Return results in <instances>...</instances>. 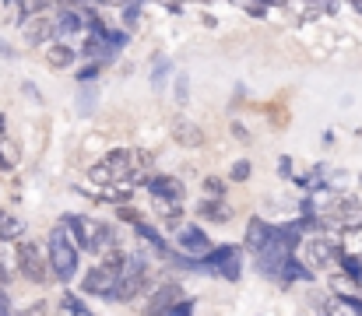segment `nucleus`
I'll list each match as a JSON object with an SVG mask.
<instances>
[{
	"label": "nucleus",
	"mask_w": 362,
	"mask_h": 316,
	"mask_svg": "<svg viewBox=\"0 0 362 316\" xmlns=\"http://www.w3.org/2000/svg\"><path fill=\"white\" fill-rule=\"evenodd\" d=\"M341 246L334 239H306V260L310 267H331L334 260H341Z\"/></svg>",
	"instance_id": "5"
},
{
	"label": "nucleus",
	"mask_w": 362,
	"mask_h": 316,
	"mask_svg": "<svg viewBox=\"0 0 362 316\" xmlns=\"http://www.w3.org/2000/svg\"><path fill=\"white\" fill-rule=\"evenodd\" d=\"M21 92H25L28 99H35V103H42V95H39V88H35L32 81H25V85H21Z\"/></svg>",
	"instance_id": "31"
},
{
	"label": "nucleus",
	"mask_w": 362,
	"mask_h": 316,
	"mask_svg": "<svg viewBox=\"0 0 362 316\" xmlns=\"http://www.w3.org/2000/svg\"><path fill=\"white\" fill-rule=\"evenodd\" d=\"M18 267H21V274L28 278V281H35V285H42L46 278H49V264L42 260V253H39V246L35 242H28V239H18Z\"/></svg>",
	"instance_id": "2"
},
{
	"label": "nucleus",
	"mask_w": 362,
	"mask_h": 316,
	"mask_svg": "<svg viewBox=\"0 0 362 316\" xmlns=\"http://www.w3.org/2000/svg\"><path fill=\"white\" fill-rule=\"evenodd\" d=\"M88 180H92L95 187H113V183H117V180H113V169H110V162H106V158H103L99 165H92V169H88Z\"/></svg>",
	"instance_id": "19"
},
{
	"label": "nucleus",
	"mask_w": 362,
	"mask_h": 316,
	"mask_svg": "<svg viewBox=\"0 0 362 316\" xmlns=\"http://www.w3.org/2000/svg\"><path fill=\"white\" fill-rule=\"evenodd\" d=\"M117 246V232H113V225H106V221H92V250L95 253H106V250H113Z\"/></svg>",
	"instance_id": "15"
},
{
	"label": "nucleus",
	"mask_w": 362,
	"mask_h": 316,
	"mask_svg": "<svg viewBox=\"0 0 362 316\" xmlns=\"http://www.w3.org/2000/svg\"><path fill=\"white\" fill-rule=\"evenodd\" d=\"M60 310H64V313H74V316H85V313H88L85 299H81V295H71V292H64V299H60Z\"/></svg>",
	"instance_id": "21"
},
{
	"label": "nucleus",
	"mask_w": 362,
	"mask_h": 316,
	"mask_svg": "<svg viewBox=\"0 0 362 316\" xmlns=\"http://www.w3.org/2000/svg\"><path fill=\"white\" fill-rule=\"evenodd\" d=\"M352 4H356V7H359V11H362V0H352Z\"/></svg>",
	"instance_id": "37"
},
{
	"label": "nucleus",
	"mask_w": 362,
	"mask_h": 316,
	"mask_svg": "<svg viewBox=\"0 0 362 316\" xmlns=\"http://www.w3.org/2000/svg\"><path fill=\"white\" fill-rule=\"evenodd\" d=\"M117 281H120V271H113L110 264L92 267V271L85 274V295H103V299H110V292L117 288Z\"/></svg>",
	"instance_id": "3"
},
{
	"label": "nucleus",
	"mask_w": 362,
	"mask_h": 316,
	"mask_svg": "<svg viewBox=\"0 0 362 316\" xmlns=\"http://www.w3.org/2000/svg\"><path fill=\"white\" fill-rule=\"evenodd\" d=\"M71 239L78 242V250H92V218H81V214H67L64 218Z\"/></svg>",
	"instance_id": "11"
},
{
	"label": "nucleus",
	"mask_w": 362,
	"mask_h": 316,
	"mask_svg": "<svg viewBox=\"0 0 362 316\" xmlns=\"http://www.w3.org/2000/svg\"><path fill=\"white\" fill-rule=\"evenodd\" d=\"M359 180H362V176H359Z\"/></svg>",
	"instance_id": "38"
},
{
	"label": "nucleus",
	"mask_w": 362,
	"mask_h": 316,
	"mask_svg": "<svg viewBox=\"0 0 362 316\" xmlns=\"http://www.w3.org/2000/svg\"><path fill=\"white\" fill-rule=\"evenodd\" d=\"M46 64L57 67V71H64V67L74 64V49L64 46V42H49V46H46Z\"/></svg>",
	"instance_id": "17"
},
{
	"label": "nucleus",
	"mask_w": 362,
	"mask_h": 316,
	"mask_svg": "<svg viewBox=\"0 0 362 316\" xmlns=\"http://www.w3.org/2000/svg\"><path fill=\"white\" fill-rule=\"evenodd\" d=\"M278 172H281V176H292V158H288V155L278 162Z\"/></svg>",
	"instance_id": "33"
},
{
	"label": "nucleus",
	"mask_w": 362,
	"mask_h": 316,
	"mask_svg": "<svg viewBox=\"0 0 362 316\" xmlns=\"http://www.w3.org/2000/svg\"><path fill=\"white\" fill-rule=\"evenodd\" d=\"M123 18H127V28H134V25H137V7H127Z\"/></svg>",
	"instance_id": "32"
},
{
	"label": "nucleus",
	"mask_w": 362,
	"mask_h": 316,
	"mask_svg": "<svg viewBox=\"0 0 362 316\" xmlns=\"http://www.w3.org/2000/svg\"><path fill=\"white\" fill-rule=\"evenodd\" d=\"M144 187H148L155 197H162V201H183V183L173 180V176H148Z\"/></svg>",
	"instance_id": "10"
},
{
	"label": "nucleus",
	"mask_w": 362,
	"mask_h": 316,
	"mask_svg": "<svg viewBox=\"0 0 362 316\" xmlns=\"http://www.w3.org/2000/svg\"><path fill=\"white\" fill-rule=\"evenodd\" d=\"M341 267H345V274L352 278V281H359L362 285V260L359 257H349V253H341V260H338Z\"/></svg>",
	"instance_id": "23"
},
{
	"label": "nucleus",
	"mask_w": 362,
	"mask_h": 316,
	"mask_svg": "<svg viewBox=\"0 0 362 316\" xmlns=\"http://www.w3.org/2000/svg\"><path fill=\"white\" fill-rule=\"evenodd\" d=\"M88 109H95V88H92V92H88V88L81 92V103H78V112H88Z\"/></svg>",
	"instance_id": "27"
},
{
	"label": "nucleus",
	"mask_w": 362,
	"mask_h": 316,
	"mask_svg": "<svg viewBox=\"0 0 362 316\" xmlns=\"http://www.w3.org/2000/svg\"><path fill=\"white\" fill-rule=\"evenodd\" d=\"M246 246H250L253 253L274 250V246H278V228L267 225V221H260V218H253V221L246 225ZM278 250H281V246H278Z\"/></svg>",
	"instance_id": "4"
},
{
	"label": "nucleus",
	"mask_w": 362,
	"mask_h": 316,
	"mask_svg": "<svg viewBox=\"0 0 362 316\" xmlns=\"http://www.w3.org/2000/svg\"><path fill=\"white\" fill-rule=\"evenodd\" d=\"M176 246H180V253H190V257H208V253H211V239H208L204 228H197V225H187V228L180 232Z\"/></svg>",
	"instance_id": "6"
},
{
	"label": "nucleus",
	"mask_w": 362,
	"mask_h": 316,
	"mask_svg": "<svg viewBox=\"0 0 362 316\" xmlns=\"http://www.w3.org/2000/svg\"><path fill=\"white\" fill-rule=\"evenodd\" d=\"M190 310H194V303H190V299H180V303H176V306H173V310H169V316H187L190 313Z\"/></svg>",
	"instance_id": "30"
},
{
	"label": "nucleus",
	"mask_w": 362,
	"mask_h": 316,
	"mask_svg": "<svg viewBox=\"0 0 362 316\" xmlns=\"http://www.w3.org/2000/svg\"><path fill=\"white\" fill-rule=\"evenodd\" d=\"M134 228H137V235H141V239H144V242H148L155 253L169 257V246H165V239L158 235V228H155V225H148V221H141V218H137V221H134Z\"/></svg>",
	"instance_id": "18"
},
{
	"label": "nucleus",
	"mask_w": 362,
	"mask_h": 316,
	"mask_svg": "<svg viewBox=\"0 0 362 316\" xmlns=\"http://www.w3.org/2000/svg\"><path fill=\"white\" fill-rule=\"evenodd\" d=\"M331 211H334V221L345 225V228H359L362 225V204L356 197H334Z\"/></svg>",
	"instance_id": "7"
},
{
	"label": "nucleus",
	"mask_w": 362,
	"mask_h": 316,
	"mask_svg": "<svg viewBox=\"0 0 362 316\" xmlns=\"http://www.w3.org/2000/svg\"><path fill=\"white\" fill-rule=\"evenodd\" d=\"M173 95H176V103H187V99H190V78H187L183 71H176V81H173Z\"/></svg>",
	"instance_id": "24"
},
{
	"label": "nucleus",
	"mask_w": 362,
	"mask_h": 316,
	"mask_svg": "<svg viewBox=\"0 0 362 316\" xmlns=\"http://www.w3.org/2000/svg\"><path fill=\"white\" fill-rule=\"evenodd\" d=\"M7 310H11V299H7V295H4V288H0V313H7Z\"/></svg>",
	"instance_id": "35"
},
{
	"label": "nucleus",
	"mask_w": 362,
	"mask_h": 316,
	"mask_svg": "<svg viewBox=\"0 0 362 316\" xmlns=\"http://www.w3.org/2000/svg\"><path fill=\"white\" fill-rule=\"evenodd\" d=\"M49 267L64 285L74 281V274H78V242L67 239V225L53 228V235H49Z\"/></svg>",
	"instance_id": "1"
},
{
	"label": "nucleus",
	"mask_w": 362,
	"mask_h": 316,
	"mask_svg": "<svg viewBox=\"0 0 362 316\" xmlns=\"http://www.w3.org/2000/svg\"><path fill=\"white\" fill-rule=\"evenodd\" d=\"M173 141L183 144V148H201L204 144V130L194 123V119H173Z\"/></svg>",
	"instance_id": "8"
},
{
	"label": "nucleus",
	"mask_w": 362,
	"mask_h": 316,
	"mask_svg": "<svg viewBox=\"0 0 362 316\" xmlns=\"http://www.w3.org/2000/svg\"><path fill=\"white\" fill-rule=\"evenodd\" d=\"M204 194H208V197H222V194H226V183H222L218 176H208V180H204Z\"/></svg>",
	"instance_id": "26"
},
{
	"label": "nucleus",
	"mask_w": 362,
	"mask_h": 316,
	"mask_svg": "<svg viewBox=\"0 0 362 316\" xmlns=\"http://www.w3.org/2000/svg\"><path fill=\"white\" fill-rule=\"evenodd\" d=\"M233 134H236V137H240L243 144H246V141H250V134H246V130H243V123H233Z\"/></svg>",
	"instance_id": "34"
},
{
	"label": "nucleus",
	"mask_w": 362,
	"mask_h": 316,
	"mask_svg": "<svg viewBox=\"0 0 362 316\" xmlns=\"http://www.w3.org/2000/svg\"><path fill=\"white\" fill-rule=\"evenodd\" d=\"M57 35V18H46V14H35L32 21H25V39L35 46V42H49Z\"/></svg>",
	"instance_id": "9"
},
{
	"label": "nucleus",
	"mask_w": 362,
	"mask_h": 316,
	"mask_svg": "<svg viewBox=\"0 0 362 316\" xmlns=\"http://www.w3.org/2000/svg\"><path fill=\"white\" fill-rule=\"evenodd\" d=\"M165 74H169V60L165 57H155V71H151V85L162 88L165 85Z\"/></svg>",
	"instance_id": "25"
},
{
	"label": "nucleus",
	"mask_w": 362,
	"mask_h": 316,
	"mask_svg": "<svg viewBox=\"0 0 362 316\" xmlns=\"http://www.w3.org/2000/svg\"><path fill=\"white\" fill-rule=\"evenodd\" d=\"M21 232H25V221L21 218L0 214V239H21Z\"/></svg>",
	"instance_id": "20"
},
{
	"label": "nucleus",
	"mask_w": 362,
	"mask_h": 316,
	"mask_svg": "<svg viewBox=\"0 0 362 316\" xmlns=\"http://www.w3.org/2000/svg\"><path fill=\"white\" fill-rule=\"evenodd\" d=\"M81 28H88V14H85V11L64 7V11L57 14V35H74V32H81Z\"/></svg>",
	"instance_id": "12"
},
{
	"label": "nucleus",
	"mask_w": 362,
	"mask_h": 316,
	"mask_svg": "<svg viewBox=\"0 0 362 316\" xmlns=\"http://www.w3.org/2000/svg\"><path fill=\"white\" fill-rule=\"evenodd\" d=\"M95 78H99V64H95V60H92L85 71H78V81H95Z\"/></svg>",
	"instance_id": "28"
},
{
	"label": "nucleus",
	"mask_w": 362,
	"mask_h": 316,
	"mask_svg": "<svg viewBox=\"0 0 362 316\" xmlns=\"http://www.w3.org/2000/svg\"><path fill=\"white\" fill-rule=\"evenodd\" d=\"M197 214L204 218V221H215V225H226L229 218H233V211L222 204V197H201V204H197Z\"/></svg>",
	"instance_id": "13"
},
{
	"label": "nucleus",
	"mask_w": 362,
	"mask_h": 316,
	"mask_svg": "<svg viewBox=\"0 0 362 316\" xmlns=\"http://www.w3.org/2000/svg\"><path fill=\"white\" fill-rule=\"evenodd\" d=\"M233 180H236V183L250 180V162H236V165H233Z\"/></svg>",
	"instance_id": "29"
},
{
	"label": "nucleus",
	"mask_w": 362,
	"mask_h": 316,
	"mask_svg": "<svg viewBox=\"0 0 362 316\" xmlns=\"http://www.w3.org/2000/svg\"><path fill=\"white\" fill-rule=\"evenodd\" d=\"M0 57H7V60H14V49H11V46H4V42H0Z\"/></svg>",
	"instance_id": "36"
},
{
	"label": "nucleus",
	"mask_w": 362,
	"mask_h": 316,
	"mask_svg": "<svg viewBox=\"0 0 362 316\" xmlns=\"http://www.w3.org/2000/svg\"><path fill=\"white\" fill-rule=\"evenodd\" d=\"M281 281H310L313 278V271L306 267V264H299L292 253H285V260H281V274H278Z\"/></svg>",
	"instance_id": "16"
},
{
	"label": "nucleus",
	"mask_w": 362,
	"mask_h": 316,
	"mask_svg": "<svg viewBox=\"0 0 362 316\" xmlns=\"http://www.w3.org/2000/svg\"><path fill=\"white\" fill-rule=\"evenodd\" d=\"M180 295H183L180 285H162V288L155 292V299L148 303V310H151V313H169V310L180 303Z\"/></svg>",
	"instance_id": "14"
},
{
	"label": "nucleus",
	"mask_w": 362,
	"mask_h": 316,
	"mask_svg": "<svg viewBox=\"0 0 362 316\" xmlns=\"http://www.w3.org/2000/svg\"><path fill=\"white\" fill-rule=\"evenodd\" d=\"M14 165H18V148H14V141L0 137V169H14Z\"/></svg>",
	"instance_id": "22"
}]
</instances>
